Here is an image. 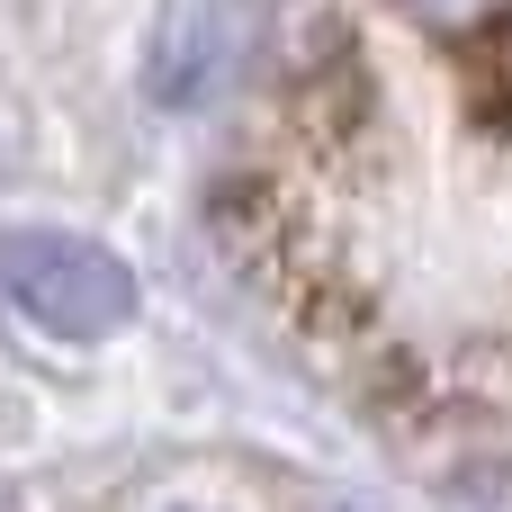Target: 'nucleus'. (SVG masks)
Wrapping results in <instances>:
<instances>
[{"label": "nucleus", "instance_id": "f257e3e1", "mask_svg": "<svg viewBox=\"0 0 512 512\" xmlns=\"http://www.w3.org/2000/svg\"><path fill=\"white\" fill-rule=\"evenodd\" d=\"M0 288L27 324L54 342H99L135 315V270L81 234H9L0 243Z\"/></svg>", "mask_w": 512, "mask_h": 512}, {"label": "nucleus", "instance_id": "f03ea898", "mask_svg": "<svg viewBox=\"0 0 512 512\" xmlns=\"http://www.w3.org/2000/svg\"><path fill=\"white\" fill-rule=\"evenodd\" d=\"M396 9L432 36H450V45H477V36L512 27V0H396Z\"/></svg>", "mask_w": 512, "mask_h": 512}]
</instances>
